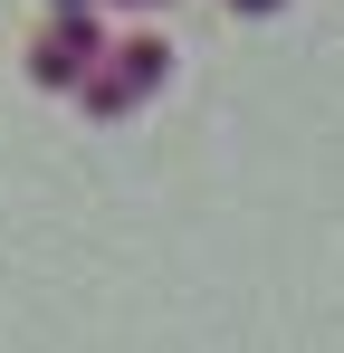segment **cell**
Returning <instances> with one entry per match:
<instances>
[{"label": "cell", "mask_w": 344, "mask_h": 353, "mask_svg": "<svg viewBox=\"0 0 344 353\" xmlns=\"http://www.w3.org/2000/svg\"><path fill=\"white\" fill-rule=\"evenodd\" d=\"M153 77H163V48H153V39H124V48H115V67L86 86V105H96V115H115V105H124L134 86H153Z\"/></svg>", "instance_id": "obj_1"}, {"label": "cell", "mask_w": 344, "mask_h": 353, "mask_svg": "<svg viewBox=\"0 0 344 353\" xmlns=\"http://www.w3.org/2000/svg\"><path fill=\"white\" fill-rule=\"evenodd\" d=\"M96 19H57L48 39H39V77H77V67H96Z\"/></svg>", "instance_id": "obj_2"}, {"label": "cell", "mask_w": 344, "mask_h": 353, "mask_svg": "<svg viewBox=\"0 0 344 353\" xmlns=\"http://www.w3.org/2000/svg\"><path fill=\"white\" fill-rule=\"evenodd\" d=\"M249 10H268V0H249Z\"/></svg>", "instance_id": "obj_3"}]
</instances>
